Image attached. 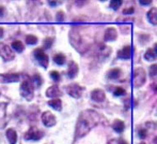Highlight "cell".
Wrapping results in <instances>:
<instances>
[{
	"mask_svg": "<svg viewBox=\"0 0 157 144\" xmlns=\"http://www.w3.org/2000/svg\"><path fill=\"white\" fill-rule=\"evenodd\" d=\"M33 89H34V87H33V85L31 83V80H29V79L24 80L23 83H21V96H23L24 98L27 99V100H32L33 95H34Z\"/></svg>",
	"mask_w": 157,
	"mask_h": 144,
	"instance_id": "obj_3",
	"label": "cell"
},
{
	"mask_svg": "<svg viewBox=\"0 0 157 144\" xmlns=\"http://www.w3.org/2000/svg\"><path fill=\"white\" fill-rule=\"evenodd\" d=\"M54 60L57 65H63L65 63V56L63 54H57L54 56Z\"/></svg>",
	"mask_w": 157,
	"mask_h": 144,
	"instance_id": "obj_25",
	"label": "cell"
},
{
	"mask_svg": "<svg viewBox=\"0 0 157 144\" xmlns=\"http://www.w3.org/2000/svg\"><path fill=\"white\" fill-rule=\"evenodd\" d=\"M147 17L152 25H157V9L152 8L151 10L147 12Z\"/></svg>",
	"mask_w": 157,
	"mask_h": 144,
	"instance_id": "obj_16",
	"label": "cell"
},
{
	"mask_svg": "<svg viewBox=\"0 0 157 144\" xmlns=\"http://www.w3.org/2000/svg\"><path fill=\"white\" fill-rule=\"evenodd\" d=\"M57 2H58V1H49V4H50V6H56Z\"/></svg>",
	"mask_w": 157,
	"mask_h": 144,
	"instance_id": "obj_38",
	"label": "cell"
},
{
	"mask_svg": "<svg viewBox=\"0 0 157 144\" xmlns=\"http://www.w3.org/2000/svg\"><path fill=\"white\" fill-rule=\"evenodd\" d=\"M48 105H50L52 109H55V110L57 111H61V109H62V102H61L60 99H52V100L48 101Z\"/></svg>",
	"mask_w": 157,
	"mask_h": 144,
	"instance_id": "obj_20",
	"label": "cell"
},
{
	"mask_svg": "<svg viewBox=\"0 0 157 144\" xmlns=\"http://www.w3.org/2000/svg\"><path fill=\"white\" fill-rule=\"evenodd\" d=\"M139 2H140L141 4H143V6H147V4H150V3H151L152 1H151V0H140Z\"/></svg>",
	"mask_w": 157,
	"mask_h": 144,
	"instance_id": "obj_36",
	"label": "cell"
},
{
	"mask_svg": "<svg viewBox=\"0 0 157 144\" xmlns=\"http://www.w3.org/2000/svg\"><path fill=\"white\" fill-rule=\"evenodd\" d=\"M43 136H44V132L42 130H40L36 127H31L25 134V139L29 141H37L43 138Z\"/></svg>",
	"mask_w": 157,
	"mask_h": 144,
	"instance_id": "obj_7",
	"label": "cell"
},
{
	"mask_svg": "<svg viewBox=\"0 0 157 144\" xmlns=\"http://www.w3.org/2000/svg\"><path fill=\"white\" fill-rule=\"evenodd\" d=\"M140 144H145V143H143V142H142V143H140Z\"/></svg>",
	"mask_w": 157,
	"mask_h": 144,
	"instance_id": "obj_43",
	"label": "cell"
},
{
	"mask_svg": "<svg viewBox=\"0 0 157 144\" xmlns=\"http://www.w3.org/2000/svg\"><path fill=\"white\" fill-rule=\"evenodd\" d=\"M154 51H155V52L157 53V43L155 44V46H154Z\"/></svg>",
	"mask_w": 157,
	"mask_h": 144,
	"instance_id": "obj_40",
	"label": "cell"
},
{
	"mask_svg": "<svg viewBox=\"0 0 157 144\" xmlns=\"http://www.w3.org/2000/svg\"><path fill=\"white\" fill-rule=\"evenodd\" d=\"M79 71V68H78V65H77L75 61H71L70 66H68V77L71 79H74L75 76L77 75V73Z\"/></svg>",
	"mask_w": 157,
	"mask_h": 144,
	"instance_id": "obj_15",
	"label": "cell"
},
{
	"mask_svg": "<svg viewBox=\"0 0 157 144\" xmlns=\"http://www.w3.org/2000/svg\"><path fill=\"white\" fill-rule=\"evenodd\" d=\"M101 115L94 110H86L80 113L75 129V140L81 139L101 123Z\"/></svg>",
	"mask_w": 157,
	"mask_h": 144,
	"instance_id": "obj_1",
	"label": "cell"
},
{
	"mask_svg": "<svg viewBox=\"0 0 157 144\" xmlns=\"http://www.w3.org/2000/svg\"><path fill=\"white\" fill-rule=\"evenodd\" d=\"M42 77L40 76L39 74H34L32 76V80H31V83H32V85H33V87H40V86L42 85Z\"/></svg>",
	"mask_w": 157,
	"mask_h": 144,
	"instance_id": "obj_24",
	"label": "cell"
},
{
	"mask_svg": "<svg viewBox=\"0 0 157 144\" xmlns=\"http://www.w3.org/2000/svg\"><path fill=\"white\" fill-rule=\"evenodd\" d=\"M34 56H35V58L37 59V61L41 64L42 67H44V68L47 67L48 66V56L45 54V52H44L42 48H36V50L34 51Z\"/></svg>",
	"mask_w": 157,
	"mask_h": 144,
	"instance_id": "obj_8",
	"label": "cell"
},
{
	"mask_svg": "<svg viewBox=\"0 0 157 144\" xmlns=\"http://www.w3.org/2000/svg\"><path fill=\"white\" fill-rule=\"evenodd\" d=\"M124 121H120V119H116V121H113V124H112V128L114 129V131L117 132H122L123 130H124Z\"/></svg>",
	"mask_w": 157,
	"mask_h": 144,
	"instance_id": "obj_19",
	"label": "cell"
},
{
	"mask_svg": "<svg viewBox=\"0 0 157 144\" xmlns=\"http://www.w3.org/2000/svg\"><path fill=\"white\" fill-rule=\"evenodd\" d=\"M42 121L46 127H52L56 125V117L49 111H46L42 114Z\"/></svg>",
	"mask_w": 157,
	"mask_h": 144,
	"instance_id": "obj_9",
	"label": "cell"
},
{
	"mask_svg": "<svg viewBox=\"0 0 157 144\" xmlns=\"http://www.w3.org/2000/svg\"><path fill=\"white\" fill-rule=\"evenodd\" d=\"M52 42H54V39H52V38H46V39L43 41L44 47H45V48H49L50 46H52Z\"/></svg>",
	"mask_w": 157,
	"mask_h": 144,
	"instance_id": "obj_29",
	"label": "cell"
},
{
	"mask_svg": "<svg viewBox=\"0 0 157 144\" xmlns=\"http://www.w3.org/2000/svg\"><path fill=\"white\" fill-rule=\"evenodd\" d=\"M1 79L4 83H12V82H17L21 79V75L18 73H6L1 75Z\"/></svg>",
	"mask_w": 157,
	"mask_h": 144,
	"instance_id": "obj_13",
	"label": "cell"
},
{
	"mask_svg": "<svg viewBox=\"0 0 157 144\" xmlns=\"http://www.w3.org/2000/svg\"><path fill=\"white\" fill-rule=\"evenodd\" d=\"M121 144H127V143L124 142V141H121Z\"/></svg>",
	"mask_w": 157,
	"mask_h": 144,
	"instance_id": "obj_42",
	"label": "cell"
},
{
	"mask_svg": "<svg viewBox=\"0 0 157 144\" xmlns=\"http://www.w3.org/2000/svg\"><path fill=\"white\" fill-rule=\"evenodd\" d=\"M119 57L123 59H129L132 57V47L129 45H126L125 47H123V50L119 52Z\"/></svg>",
	"mask_w": 157,
	"mask_h": 144,
	"instance_id": "obj_17",
	"label": "cell"
},
{
	"mask_svg": "<svg viewBox=\"0 0 157 144\" xmlns=\"http://www.w3.org/2000/svg\"><path fill=\"white\" fill-rule=\"evenodd\" d=\"M0 56L6 61H11L15 58V54L12 48L6 43H0Z\"/></svg>",
	"mask_w": 157,
	"mask_h": 144,
	"instance_id": "obj_5",
	"label": "cell"
},
{
	"mask_svg": "<svg viewBox=\"0 0 157 144\" xmlns=\"http://www.w3.org/2000/svg\"><path fill=\"white\" fill-rule=\"evenodd\" d=\"M66 92L71 97L75 99H78L82 96L83 94V87H81L78 84H71L66 86Z\"/></svg>",
	"mask_w": 157,
	"mask_h": 144,
	"instance_id": "obj_6",
	"label": "cell"
},
{
	"mask_svg": "<svg viewBox=\"0 0 157 144\" xmlns=\"http://www.w3.org/2000/svg\"><path fill=\"white\" fill-rule=\"evenodd\" d=\"M107 144H121V141L119 140V139H111V140H109V142Z\"/></svg>",
	"mask_w": 157,
	"mask_h": 144,
	"instance_id": "obj_33",
	"label": "cell"
},
{
	"mask_svg": "<svg viewBox=\"0 0 157 144\" xmlns=\"http://www.w3.org/2000/svg\"><path fill=\"white\" fill-rule=\"evenodd\" d=\"M2 36H3V29H2V28L0 27V38H1Z\"/></svg>",
	"mask_w": 157,
	"mask_h": 144,
	"instance_id": "obj_39",
	"label": "cell"
},
{
	"mask_svg": "<svg viewBox=\"0 0 157 144\" xmlns=\"http://www.w3.org/2000/svg\"><path fill=\"white\" fill-rule=\"evenodd\" d=\"M125 94V90L123 89L122 87H117L116 90L113 92V95L114 96H122V95Z\"/></svg>",
	"mask_w": 157,
	"mask_h": 144,
	"instance_id": "obj_31",
	"label": "cell"
},
{
	"mask_svg": "<svg viewBox=\"0 0 157 144\" xmlns=\"http://www.w3.org/2000/svg\"><path fill=\"white\" fill-rule=\"evenodd\" d=\"M61 95H62V92H61L60 88H59L57 85L50 86V87L46 90V96L49 97V98L57 99V97L61 96Z\"/></svg>",
	"mask_w": 157,
	"mask_h": 144,
	"instance_id": "obj_12",
	"label": "cell"
},
{
	"mask_svg": "<svg viewBox=\"0 0 157 144\" xmlns=\"http://www.w3.org/2000/svg\"><path fill=\"white\" fill-rule=\"evenodd\" d=\"M3 96L0 95V128L6 126V103L2 102L1 99Z\"/></svg>",
	"mask_w": 157,
	"mask_h": 144,
	"instance_id": "obj_10",
	"label": "cell"
},
{
	"mask_svg": "<svg viewBox=\"0 0 157 144\" xmlns=\"http://www.w3.org/2000/svg\"><path fill=\"white\" fill-rule=\"evenodd\" d=\"M3 13H4V8L0 6V16H1V15H3Z\"/></svg>",
	"mask_w": 157,
	"mask_h": 144,
	"instance_id": "obj_37",
	"label": "cell"
},
{
	"mask_svg": "<svg viewBox=\"0 0 157 144\" xmlns=\"http://www.w3.org/2000/svg\"><path fill=\"white\" fill-rule=\"evenodd\" d=\"M12 47L14 48L17 53H21L24 51V48H25V46H24V44L21 43L19 40H16V41H13Z\"/></svg>",
	"mask_w": 157,
	"mask_h": 144,
	"instance_id": "obj_23",
	"label": "cell"
},
{
	"mask_svg": "<svg viewBox=\"0 0 157 144\" xmlns=\"http://www.w3.org/2000/svg\"><path fill=\"white\" fill-rule=\"evenodd\" d=\"M154 143H156V144H157V137H156L155 139H154Z\"/></svg>",
	"mask_w": 157,
	"mask_h": 144,
	"instance_id": "obj_41",
	"label": "cell"
},
{
	"mask_svg": "<svg viewBox=\"0 0 157 144\" xmlns=\"http://www.w3.org/2000/svg\"><path fill=\"white\" fill-rule=\"evenodd\" d=\"M123 13H124V14H132V13H134V8L126 9V10L123 11Z\"/></svg>",
	"mask_w": 157,
	"mask_h": 144,
	"instance_id": "obj_34",
	"label": "cell"
},
{
	"mask_svg": "<svg viewBox=\"0 0 157 144\" xmlns=\"http://www.w3.org/2000/svg\"><path fill=\"white\" fill-rule=\"evenodd\" d=\"M91 98L95 102H103L106 98V94L103 89H98L97 88V89H94L91 93Z\"/></svg>",
	"mask_w": 157,
	"mask_h": 144,
	"instance_id": "obj_11",
	"label": "cell"
},
{
	"mask_svg": "<svg viewBox=\"0 0 157 144\" xmlns=\"http://www.w3.org/2000/svg\"><path fill=\"white\" fill-rule=\"evenodd\" d=\"M6 138H8L10 144H15L17 141V134L14 129H8L6 130Z\"/></svg>",
	"mask_w": 157,
	"mask_h": 144,
	"instance_id": "obj_18",
	"label": "cell"
},
{
	"mask_svg": "<svg viewBox=\"0 0 157 144\" xmlns=\"http://www.w3.org/2000/svg\"><path fill=\"white\" fill-rule=\"evenodd\" d=\"M147 81V72L142 68H136L132 73V82L135 87H141Z\"/></svg>",
	"mask_w": 157,
	"mask_h": 144,
	"instance_id": "obj_4",
	"label": "cell"
},
{
	"mask_svg": "<svg viewBox=\"0 0 157 144\" xmlns=\"http://www.w3.org/2000/svg\"><path fill=\"white\" fill-rule=\"evenodd\" d=\"M107 76H108V79H110V80H117V79H119V77L121 76V70L118 69V68L110 70V71L108 72Z\"/></svg>",
	"mask_w": 157,
	"mask_h": 144,
	"instance_id": "obj_22",
	"label": "cell"
},
{
	"mask_svg": "<svg viewBox=\"0 0 157 144\" xmlns=\"http://www.w3.org/2000/svg\"><path fill=\"white\" fill-rule=\"evenodd\" d=\"M139 136H140L141 139H144L145 136H147V131H145V130H140V131H139Z\"/></svg>",
	"mask_w": 157,
	"mask_h": 144,
	"instance_id": "obj_35",
	"label": "cell"
},
{
	"mask_svg": "<svg viewBox=\"0 0 157 144\" xmlns=\"http://www.w3.org/2000/svg\"><path fill=\"white\" fill-rule=\"evenodd\" d=\"M144 58L149 61H153L157 58V53L154 51V48H149V50L145 52Z\"/></svg>",
	"mask_w": 157,
	"mask_h": 144,
	"instance_id": "obj_21",
	"label": "cell"
},
{
	"mask_svg": "<svg viewBox=\"0 0 157 144\" xmlns=\"http://www.w3.org/2000/svg\"><path fill=\"white\" fill-rule=\"evenodd\" d=\"M56 19L58 22H63L64 19H65V15H64V13L62 11H58V12H57V15H56Z\"/></svg>",
	"mask_w": 157,
	"mask_h": 144,
	"instance_id": "obj_30",
	"label": "cell"
},
{
	"mask_svg": "<svg viewBox=\"0 0 157 144\" xmlns=\"http://www.w3.org/2000/svg\"><path fill=\"white\" fill-rule=\"evenodd\" d=\"M149 74H150V76H151V77L157 76V65H156V64H154V65H152L151 67H150Z\"/></svg>",
	"mask_w": 157,
	"mask_h": 144,
	"instance_id": "obj_27",
	"label": "cell"
},
{
	"mask_svg": "<svg viewBox=\"0 0 157 144\" xmlns=\"http://www.w3.org/2000/svg\"><path fill=\"white\" fill-rule=\"evenodd\" d=\"M70 42L73 47L81 54H85L90 47V41L87 35L79 28H73L70 32Z\"/></svg>",
	"mask_w": 157,
	"mask_h": 144,
	"instance_id": "obj_2",
	"label": "cell"
},
{
	"mask_svg": "<svg viewBox=\"0 0 157 144\" xmlns=\"http://www.w3.org/2000/svg\"><path fill=\"white\" fill-rule=\"evenodd\" d=\"M26 42H27L28 44H31V45H33V44H36L37 38L32 36V35H29V36H27V38H26Z\"/></svg>",
	"mask_w": 157,
	"mask_h": 144,
	"instance_id": "obj_28",
	"label": "cell"
},
{
	"mask_svg": "<svg viewBox=\"0 0 157 144\" xmlns=\"http://www.w3.org/2000/svg\"><path fill=\"white\" fill-rule=\"evenodd\" d=\"M117 37H118V32H117V30L114 29V28H107L105 31V34H104V40L105 41H113V40L117 39Z\"/></svg>",
	"mask_w": 157,
	"mask_h": 144,
	"instance_id": "obj_14",
	"label": "cell"
},
{
	"mask_svg": "<svg viewBox=\"0 0 157 144\" xmlns=\"http://www.w3.org/2000/svg\"><path fill=\"white\" fill-rule=\"evenodd\" d=\"M50 76H52V79L56 82H58L59 80H60V74H59L58 71H52L50 72Z\"/></svg>",
	"mask_w": 157,
	"mask_h": 144,
	"instance_id": "obj_32",
	"label": "cell"
},
{
	"mask_svg": "<svg viewBox=\"0 0 157 144\" xmlns=\"http://www.w3.org/2000/svg\"><path fill=\"white\" fill-rule=\"evenodd\" d=\"M121 6H122V0H112L110 2V8H112L113 10H118Z\"/></svg>",
	"mask_w": 157,
	"mask_h": 144,
	"instance_id": "obj_26",
	"label": "cell"
}]
</instances>
